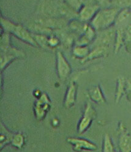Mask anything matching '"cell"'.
<instances>
[{"label": "cell", "instance_id": "obj_11", "mask_svg": "<svg viewBox=\"0 0 131 152\" xmlns=\"http://www.w3.org/2000/svg\"><path fill=\"white\" fill-rule=\"evenodd\" d=\"M95 29L92 26H87L77 42V45H87L89 44L95 37Z\"/></svg>", "mask_w": 131, "mask_h": 152}, {"label": "cell", "instance_id": "obj_17", "mask_svg": "<svg viewBox=\"0 0 131 152\" xmlns=\"http://www.w3.org/2000/svg\"><path fill=\"white\" fill-rule=\"evenodd\" d=\"M89 53L90 50L87 45H77L73 49L74 55L79 58H85Z\"/></svg>", "mask_w": 131, "mask_h": 152}, {"label": "cell", "instance_id": "obj_10", "mask_svg": "<svg viewBox=\"0 0 131 152\" xmlns=\"http://www.w3.org/2000/svg\"><path fill=\"white\" fill-rule=\"evenodd\" d=\"M76 91L77 88L76 83L74 82H71L67 91L64 101V106L66 108L69 109L73 106L75 101H76Z\"/></svg>", "mask_w": 131, "mask_h": 152}, {"label": "cell", "instance_id": "obj_7", "mask_svg": "<svg viewBox=\"0 0 131 152\" xmlns=\"http://www.w3.org/2000/svg\"><path fill=\"white\" fill-rule=\"evenodd\" d=\"M119 147L121 152H131V136L123 123L119 125Z\"/></svg>", "mask_w": 131, "mask_h": 152}, {"label": "cell", "instance_id": "obj_18", "mask_svg": "<svg viewBox=\"0 0 131 152\" xmlns=\"http://www.w3.org/2000/svg\"><path fill=\"white\" fill-rule=\"evenodd\" d=\"M115 52L116 53L123 45L124 41V31L122 30H118L116 32V37L115 39Z\"/></svg>", "mask_w": 131, "mask_h": 152}, {"label": "cell", "instance_id": "obj_5", "mask_svg": "<svg viewBox=\"0 0 131 152\" xmlns=\"http://www.w3.org/2000/svg\"><path fill=\"white\" fill-rule=\"evenodd\" d=\"M50 101L47 95L45 93L41 94L35 104L34 112L36 118L38 120L43 119L46 113L50 109Z\"/></svg>", "mask_w": 131, "mask_h": 152}, {"label": "cell", "instance_id": "obj_26", "mask_svg": "<svg viewBox=\"0 0 131 152\" xmlns=\"http://www.w3.org/2000/svg\"><path fill=\"white\" fill-rule=\"evenodd\" d=\"M118 5L122 7H129L131 6V0H117Z\"/></svg>", "mask_w": 131, "mask_h": 152}, {"label": "cell", "instance_id": "obj_6", "mask_svg": "<svg viewBox=\"0 0 131 152\" xmlns=\"http://www.w3.org/2000/svg\"><path fill=\"white\" fill-rule=\"evenodd\" d=\"M57 67L59 77L61 80H65L70 75L71 72V66L60 52L57 54Z\"/></svg>", "mask_w": 131, "mask_h": 152}, {"label": "cell", "instance_id": "obj_15", "mask_svg": "<svg viewBox=\"0 0 131 152\" xmlns=\"http://www.w3.org/2000/svg\"><path fill=\"white\" fill-rule=\"evenodd\" d=\"M14 136V135L9 132L2 123H1V136H0L1 148H3V147H4L6 144L9 143L10 142H12Z\"/></svg>", "mask_w": 131, "mask_h": 152}, {"label": "cell", "instance_id": "obj_4", "mask_svg": "<svg viewBox=\"0 0 131 152\" xmlns=\"http://www.w3.org/2000/svg\"><path fill=\"white\" fill-rule=\"evenodd\" d=\"M96 115V112L95 109L93 108L91 104L88 102L83 115L79 125L78 131L80 134L85 132L90 127L92 120L95 118Z\"/></svg>", "mask_w": 131, "mask_h": 152}, {"label": "cell", "instance_id": "obj_20", "mask_svg": "<svg viewBox=\"0 0 131 152\" xmlns=\"http://www.w3.org/2000/svg\"><path fill=\"white\" fill-rule=\"evenodd\" d=\"M34 39L37 42V45H39L42 46V47H48L49 46V39L47 37L43 36V35H34Z\"/></svg>", "mask_w": 131, "mask_h": 152}, {"label": "cell", "instance_id": "obj_3", "mask_svg": "<svg viewBox=\"0 0 131 152\" xmlns=\"http://www.w3.org/2000/svg\"><path fill=\"white\" fill-rule=\"evenodd\" d=\"M9 33L5 31L1 37V69L3 70L5 66L12 60L18 57L23 56V52L11 47L9 42Z\"/></svg>", "mask_w": 131, "mask_h": 152}, {"label": "cell", "instance_id": "obj_19", "mask_svg": "<svg viewBox=\"0 0 131 152\" xmlns=\"http://www.w3.org/2000/svg\"><path fill=\"white\" fill-rule=\"evenodd\" d=\"M103 152H114V145L108 134H106L104 136L103 143Z\"/></svg>", "mask_w": 131, "mask_h": 152}, {"label": "cell", "instance_id": "obj_24", "mask_svg": "<svg viewBox=\"0 0 131 152\" xmlns=\"http://www.w3.org/2000/svg\"><path fill=\"white\" fill-rule=\"evenodd\" d=\"M68 3L71 7H73L75 9H77L81 7L82 0H68Z\"/></svg>", "mask_w": 131, "mask_h": 152}, {"label": "cell", "instance_id": "obj_2", "mask_svg": "<svg viewBox=\"0 0 131 152\" xmlns=\"http://www.w3.org/2000/svg\"><path fill=\"white\" fill-rule=\"evenodd\" d=\"M1 25L5 31L13 34L18 39L32 46H38L33 35L22 26L15 25L3 17H1Z\"/></svg>", "mask_w": 131, "mask_h": 152}, {"label": "cell", "instance_id": "obj_23", "mask_svg": "<svg viewBox=\"0 0 131 152\" xmlns=\"http://www.w3.org/2000/svg\"><path fill=\"white\" fill-rule=\"evenodd\" d=\"M124 38L126 42H131V25H128L124 31Z\"/></svg>", "mask_w": 131, "mask_h": 152}, {"label": "cell", "instance_id": "obj_14", "mask_svg": "<svg viewBox=\"0 0 131 152\" xmlns=\"http://www.w3.org/2000/svg\"><path fill=\"white\" fill-rule=\"evenodd\" d=\"M88 95L91 100L95 102L102 104L106 102L104 95H103L101 89L99 86H96L91 88L88 91Z\"/></svg>", "mask_w": 131, "mask_h": 152}, {"label": "cell", "instance_id": "obj_1", "mask_svg": "<svg viewBox=\"0 0 131 152\" xmlns=\"http://www.w3.org/2000/svg\"><path fill=\"white\" fill-rule=\"evenodd\" d=\"M118 13V9L116 8L99 10L91 20V26L96 30H106L116 22Z\"/></svg>", "mask_w": 131, "mask_h": 152}, {"label": "cell", "instance_id": "obj_12", "mask_svg": "<svg viewBox=\"0 0 131 152\" xmlns=\"http://www.w3.org/2000/svg\"><path fill=\"white\" fill-rule=\"evenodd\" d=\"M116 33L113 30H107L104 33H103L98 39V46H102L108 47V46L114 41V39H115Z\"/></svg>", "mask_w": 131, "mask_h": 152}, {"label": "cell", "instance_id": "obj_21", "mask_svg": "<svg viewBox=\"0 0 131 152\" xmlns=\"http://www.w3.org/2000/svg\"><path fill=\"white\" fill-rule=\"evenodd\" d=\"M23 143H24V137L22 134L18 133V134L14 135L12 140V144L14 146L17 148H21L23 145Z\"/></svg>", "mask_w": 131, "mask_h": 152}, {"label": "cell", "instance_id": "obj_13", "mask_svg": "<svg viewBox=\"0 0 131 152\" xmlns=\"http://www.w3.org/2000/svg\"><path fill=\"white\" fill-rule=\"evenodd\" d=\"M107 53V48L105 47L98 46L97 47L93 50L92 52H90V53L85 58L82 60V62L84 63L88 60H93L95 58H100V57L105 56Z\"/></svg>", "mask_w": 131, "mask_h": 152}, {"label": "cell", "instance_id": "obj_9", "mask_svg": "<svg viewBox=\"0 0 131 152\" xmlns=\"http://www.w3.org/2000/svg\"><path fill=\"white\" fill-rule=\"evenodd\" d=\"M99 11V6L96 5H87L82 7L79 14V18L82 22L92 20Z\"/></svg>", "mask_w": 131, "mask_h": 152}, {"label": "cell", "instance_id": "obj_22", "mask_svg": "<svg viewBox=\"0 0 131 152\" xmlns=\"http://www.w3.org/2000/svg\"><path fill=\"white\" fill-rule=\"evenodd\" d=\"M130 15V11L128 8H124L123 10L121 11L120 12L118 13L116 22L118 23H120L125 20Z\"/></svg>", "mask_w": 131, "mask_h": 152}, {"label": "cell", "instance_id": "obj_27", "mask_svg": "<svg viewBox=\"0 0 131 152\" xmlns=\"http://www.w3.org/2000/svg\"><path fill=\"white\" fill-rule=\"evenodd\" d=\"M126 90L128 91H131V80L126 82Z\"/></svg>", "mask_w": 131, "mask_h": 152}, {"label": "cell", "instance_id": "obj_8", "mask_svg": "<svg viewBox=\"0 0 131 152\" xmlns=\"http://www.w3.org/2000/svg\"><path fill=\"white\" fill-rule=\"evenodd\" d=\"M68 142L74 145V150L76 151H80L82 150H96L97 146L92 142L81 138H69Z\"/></svg>", "mask_w": 131, "mask_h": 152}, {"label": "cell", "instance_id": "obj_16", "mask_svg": "<svg viewBox=\"0 0 131 152\" xmlns=\"http://www.w3.org/2000/svg\"><path fill=\"white\" fill-rule=\"evenodd\" d=\"M126 90V81L123 77H119L118 79L117 90L116 93L115 100L116 102H118L121 98L122 97L123 94Z\"/></svg>", "mask_w": 131, "mask_h": 152}, {"label": "cell", "instance_id": "obj_25", "mask_svg": "<svg viewBox=\"0 0 131 152\" xmlns=\"http://www.w3.org/2000/svg\"><path fill=\"white\" fill-rule=\"evenodd\" d=\"M59 44V39L57 37H52L49 39V47H55L57 46Z\"/></svg>", "mask_w": 131, "mask_h": 152}]
</instances>
